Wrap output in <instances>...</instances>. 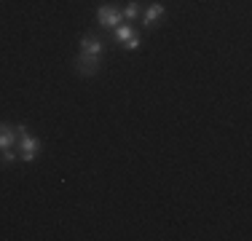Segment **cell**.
<instances>
[{
    "instance_id": "8992f818",
    "label": "cell",
    "mask_w": 252,
    "mask_h": 241,
    "mask_svg": "<svg viewBox=\"0 0 252 241\" xmlns=\"http://www.w3.org/2000/svg\"><path fill=\"white\" fill-rule=\"evenodd\" d=\"M131 35H137L131 24H124V22H121V24H118V27H116V40H118V43H121V46H124L126 40L131 38Z\"/></svg>"
},
{
    "instance_id": "52a82bcc",
    "label": "cell",
    "mask_w": 252,
    "mask_h": 241,
    "mask_svg": "<svg viewBox=\"0 0 252 241\" xmlns=\"http://www.w3.org/2000/svg\"><path fill=\"white\" fill-rule=\"evenodd\" d=\"M121 14H124V22H134L137 16H140V5H137V3H129V5L121 11Z\"/></svg>"
},
{
    "instance_id": "277c9868",
    "label": "cell",
    "mask_w": 252,
    "mask_h": 241,
    "mask_svg": "<svg viewBox=\"0 0 252 241\" xmlns=\"http://www.w3.org/2000/svg\"><path fill=\"white\" fill-rule=\"evenodd\" d=\"M19 134H16V126L11 123H0V150L3 148H14Z\"/></svg>"
},
{
    "instance_id": "3957f363",
    "label": "cell",
    "mask_w": 252,
    "mask_h": 241,
    "mask_svg": "<svg viewBox=\"0 0 252 241\" xmlns=\"http://www.w3.org/2000/svg\"><path fill=\"white\" fill-rule=\"evenodd\" d=\"M97 22L102 24V27H113V30H116L118 24L124 22V14L116 8V5H99V8H97Z\"/></svg>"
},
{
    "instance_id": "6da1fadb",
    "label": "cell",
    "mask_w": 252,
    "mask_h": 241,
    "mask_svg": "<svg viewBox=\"0 0 252 241\" xmlns=\"http://www.w3.org/2000/svg\"><path fill=\"white\" fill-rule=\"evenodd\" d=\"M102 51H105V46H102V40L97 35H83L81 51H78V59H75L78 72H81V75H94V72L99 70Z\"/></svg>"
},
{
    "instance_id": "5b68a950",
    "label": "cell",
    "mask_w": 252,
    "mask_h": 241,
    "mask_svg": "<svg viewBox=\"0 0 252 241\" xmlns=\"http://www.w3.org/2000/svg\"><path fill=\"white\" fill-rule=\"evenodd\" d=\"M164 14H166V8H164L161 3H151L145 11H142V22H145L148 27H151V24H156V22H158Z\"/></svg>"
},
{
    "instance_id": "ba28073f",
    "label": "cell",
    "mask_w": 252,
    "mask_h": 241,
    "mask_svg": "<svg viewBox=\"0 0 252 241\" xmlns=\"http://www.w3.org/2000/svg\"><path fill=\"white\" fill-rule=\"evenodd\" d=\"M0 158H3V164H14V161L19 158V153H16L14 148H3L0 150Z\"/></svg>"
},
{
    "instance_id": "9c48e42d",
    "label": "cell",
    "mask_w": 252,
    "mask_h": 241,
    "mask_svg": "<svg viewBox=\"0 0 252 241\" xmlns=\"http://www.w3.org/2000/svg\"><path fill=\"white\" fill-rule=\"evenodd\" d=\"M124 48L126 51H137V48H140V35H131V38L124 43Z\"/></svg>"
},
{
    "instance_id": "7a4b0ae2",
    "label": "cell",
    "mask_w": 252,
    "mask_h": 241,
    "mask_svg": "<svg viewBox=\"0 0 252 241\" xmlns=\"http://www.w3.org/2000/svg\"><path fill=\"white\" fill-rule=\"evenodd\" d=\"M16 134H19V158L22 161H35L40 155V150H43V142L38 140V137H32L27 131V126H16Z\"/></svg>"
}]
</instances>
